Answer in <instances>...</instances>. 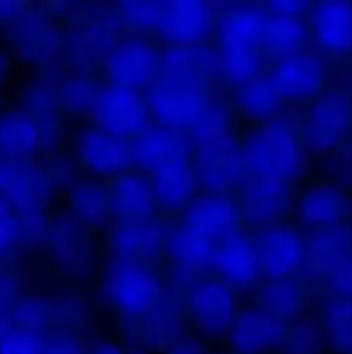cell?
Masks as SVG:
<instances>
[{
  "instance_id": "cell-23",
  "label": "cell",
  "mask_w": 352,
  "mask_h": 354,
  "mask_svg": "<svg viewBox=\"0 0 352 354\" xmlns=\"http://www.w3.org/2000/svg\"><path fill=\"white\" fill-rule=\"evenodd\" d=\"M313 30L317 40L331 50L352 48V3L328 0L313 9Z\"/></svg>"
},
{
  "instance_id": "cell-4",
  "label": "cell",
  "mask_w": 352,
  "mask_h": 354,
  "mask_svg": "<svg viewBox=\"0 0 352 354\" xmlns=\"http://www.w3.org/2000/svg\"><path fill=\"white\" fill-rule=\"evenodd\" d=\"M93 118L99 130L114 137H130L147 127L148 107L137 90L109 85L102 88L93 104Z\"/></svg>"
},
{
  "instance_id": "cell-3",
  "label": "cell",
  "mask_w": 352,
  "mask_h": 354,
  "mask_svg": "<svg viewBox=\"0 0 352 354\" xmlns=\"http://www.w3.org/2000/svg\"><path fill=\"white\" fill-rule=\"evenodd\" d=\"M106 289L113 303L130 317L147 315L161 297L157 275L138 263H121L107 275Z\"/></svg>"
},
{
  "instance_id": "cell-48",
  "label": "cell",
  "mask_w": 352,
  "mask_h": 354,
  "mask_svg": "<svg viewBox=\"0 0 352 354\" xmlns=\"http://www.w3.org/2000/svg\"><path fill=\"white\" fill-rule=\"evenodd\" d=\"M24 3L19 2H0V19H10L23 12Z\"/></svg>"
},
{
  "instance_id": "cell-27",
  "label": "cell",
  "mask_w": 352,
  "mask_h": 354,
  "mask_svg": "<svg viewBox=\"0 0 352 354\" xmlns=\"http://www.w3.org/2000/svg\"><path fill=\"white\" fill-rule=\"evenodd\" d=\"M306 35V24L300 17L273 12L266 17L261 44L264 45L266 52L278 61L300 52Z\"/></svg>"
},
{
  "instance_id": "cell-40",
  "label": "cell",
  "mask_w": 352,
  "mask_h": 354,
  "mask_svg": "<svg viewBox=\"0 0 352 354\" xmlns=\"http://www.w3.org/2000/svg\"><path fill=\"white\" fill-rule=\"evenodd\" d=\"M12 315L21 330L35 332V334H37L38 328L43 327L48 317L43 301L35 296L21 297L14 306Z\"/></svg>"
},
{
  "instance_id": "cell-26",
  "label": "cell",
  "mask_w": 352,
  "mask_h": 354,
  "mask_svg": "<svg viewBox=\"0 0 352 354\" xmlns=\"http://www.w3.org/2000/svg\"><path fill=\"white\" fill-rule=\"evenodd\" d=\"M150 183L159 203L168 207H182L188 204L195 190V171L188 159H178L152 171Z\"/></svg>"
},
{
  "instance_id": "cell-16",
  "label": "cell",
  "mask_w": 352,
  "mask_h": 354,
  "mask_svg": "<svg viewBox=\"0 0 352 354\" xmlns=\"http://www.w3.org/2000/svg\"><path fill=\"white\" fill-rule=\"evenodd\" d=\"M213 17V6L200 0L162 2L157 30L173 44H197L207 33Z\"/></svg>"
},
{
  "instance_id": "cell-47",
  "label": "cell",
  "mask_w": 352,
  "mask_h": 354,
  "mask_svg": "<svg viewBox=\"0 0 352 354\" xmlns=\"http://www.w3.org/2000/svg\"><path fill=\"white\" fill-rule=\"evenodd\" d=\"M306 3L299 2V0H280V2L271 3V9L275 14H286V16H297L306 10Z\"/></svg>"
},
{
  "instance_id": "cell-2",
  "label": "cell",
  "mask_w": 352,
  "mask_h": 354,
  "mask_svg": "<svg viewBox=\"0 0 352 354\" xmlns=\"http://www.w3.org/2000/svg\"><path fill=\"white\" fill-rule=\"evenodd\" d=\"M47 175L37 165L16 161L0 162V197L16 209L26 223L41 221L45 201L48 197Z\"/></svg>"
},
{
  "instance_id": "cell-35",
  "label": "cell",
  "mask_w": 352,
  "mask_h": 354,
  "mask_svg": "<svg viewBox=\"0 0 352 354\" xmlns=\"http://www.w3.org/2000/svg\"><path fill=\"white\" fill-rule=\"evenodd\" d=\"M76 220L97 223L110 209V194L99 183H79L71 196Z\"/></svg>"
},
{
  "instance_id": "cell-41",
  "label": "cell",
  "mask_w": 352,
  "mask_h": 354,
  "mask_svg": "<svg viewBox=\"0 0 352 354\" xmlns=\"http://www.w3.org/2000/svg\"><path fill=\"white\" fill-rule=\"evenodd\" d=\"M114 33L110 30L109 24L102 23V21H90L88 24H85L79 35V41H81V48H85L90 55L97 57L102 52L109 54L113 48Z\"/></svg>"
},
{
  "instance_id": "cell-22",
  "label": "cell",
  "mask_w": 352,
  "mask_h": 354,
  "mask_svg": "<svg viewBox=\"0 0 352 354\" xmlns=\"http://www.w3.org/2000/svg\"><path fill=\"white\" fill-rule=\"evenodd\" d=\"M352 249L344 235L335 230L321 232L304 245V265L317 279L331 282L351 261Z\"/></svg>"
},
{
  "instance_id": "cell-9",
  "label": "cell",
  "mask_w": 352,
  "mask_h": 354,
  "mask_svg": "<svg viewBox=\"0 0 352 354\" xmlns=\"http://www.w3.org/2000/svg\"><path fill=\"white\" fill-rule=\"evenodd\" d=\"M217 64V54L199 44H171L161 54L159 76L206 92Z\"/></svg>"
},
{
  "instance_id": "cell-18",
  "label": "cell",
  "mask_w": 352,
  "mask_h": 354,
  "mask_svg": "<svg viewBox=\"0 0 352 354\" xmlns=\"http://www.w3.org/2000/svg\"><path fill=\"white\" fill-rule=\"evenodd\" d=\"M290 204L289 183L255 178L242 194V213L255 227H273Z\"/></svg>"
},
{
  "instance_id": "cell-8",
  "label": "cell",
  "mask_w": 352,
  "mask_h": 354,
  "mask_svg": "<svg viewBox=\"0 0 352 354\" xmlns=\"http://www.w3.org/2000/svg\"><path fill=\"white\" fill-rule=\"evenodd\" d=\"M207 104L209 100L202 90L179 85L161 76L152 88L150 106L159 123L168 124L176 130L192 128Z\"/></svg>"
},
{
  "instance_id": "cell-43",
  "label": "cell",
  "mask_w": 352,
  "mask_h": 354,
  "mask_svg": "<svg viewBox=\"0 0 352 354\" xmlns=\"http://www.w3.org/2000/svg\"><path fill=\"white\" fill-rule=\"evenodd\" d=\"M19 235V216L7 201L0 197V251L16 242Z\"/></svg>"
},
{
  "instance_id": "cell-50",
  "label": "cell",
  "mask_w": 352,
  "mask_h": 354,
  "mask_svg": "<svg viewBox=\"0 0 352 354\" xmlns=\"http://www.w3.org/2000/svg\"><path fill=\"white\" fill-rule=\"evenodd\" d=\"M9 332H10L9 322H7L3 317H0V342H2V339L6 337V335L9 334Z\"/></svg>"
},
{
  "instance_id": "cell-6",
  "label": "cell",
  "mask_w": 352,
  "mask_h": 354,
  "mask_svg": "<svg viewBox=\"0 0 352 354\" xmlns=\"http://www.w3.org/2000/svg\"><path fill=\"white\" fill-rule=\"evenodd\" d=\"M161 55L144 38H130L114 47L104 61V73L110 85L137 90L147 85L159 71Z\"/></svg>"
},
{
  "instance_id": "cell-44",
  "label": "cell",
  "mask_w": 352,
  "mask_h": 354,
  "mask_svg": "<svg viewBox=\"0 0 352 354\" xmlns=\"http://www.w3.org/2000/svg\"><path fill=\"white\" fill-rule=\"evenodd\" d=\"M330 286L337 290L340 297H351L352 299V258L351 261L342 268V272L331 280Z\"/></svg>"
},
{
  "instance_id": "cell-12",
  "label": "cell",
  "mask_w": 352,
  "mask_h": 354,
  "mask_svg": "<svg viewBox=\"0 0 352 354\" xmlns=\"http://www.w3.org/2000/svg\"><path fill=\"white\" fill-rule=\"evenodd\" d=\"M261 270L269 279H290L304 263V244L299 234L285 225H273L255 242Z\"/></svg>"
},
{
  "instance_id": "cell-37",
  "label": "cell",
  "mask_w": 352,
  "mask_h": 354,
  "mask_svg": "<svg viewBox=\"0 0 352 354\" xmlns=\"http://www.w3.org/2000/svg\"><path fill=\"white\" fill-rule=\"evenodd\" d=\"M55 252L59 259L64 263L81 261L83 252H85V235H83L81 227L78 225V220H62L59 227L55 228L54 239Z\"/></svg>"
},
{
  "instance_id": "cell-19",
  "label": "cell",
  "mask_w": 352,
  "mask_h": 354,
  "mask_svg": "<svg viewBox=\"0 0 352 354\" xmlns=\"http://www.w3.org/2000/svg\"><path fill=\"white\" fill-rule=\"evenodd\" d=\"M79 158L90 173H117L131 162L130 142L102 130H88L79 140Z\"/></svg>"
},
{
  "instance_id": "cell-52",
  "label": "cell",
  "mask_w": 352,
  "mask_h": 354,
  "mask_svg": "<svg viewBox=\"0 0 352 354\" xmlns=\"http://www.w3.org/2000/svg\"><path fill=\"white\" fill-rule=\"evenodd\" d=\"M0 294H2V290H0Z\"/></svg>"
},
{
  "instance_id": "cell-36",
  "label": "cell",
  "mask_w": 352,
  "mask_h": 354,
  "mask_svg": "<svg viewBox=\"0 0 352 354\" xmlns=\"http://www.w3.org/2000/svg\"><path fill=\"white\" fill-rule=\"evenodd\" d=\"M121 21L133 30H157L161 23L162 2L154 0H130L117 7Z\"/></svg>"
},
{
  "instance_id": "cell-15",
  "label": "cell",
  "mask_w": 352,
  "mask_h": 354,
  "mask_svg": "<svg viewBox=\"0 0 352 354\" xmlns=\"http://www.w3.org/2000/svg\"><path fill=\"white\" fill-rule=\"evenodd\" d=\"M352 216V197L331 183H317L302 194L299 218L309 227L337 228Z\"/></svg>"
},
{
  "instance_id": "cell-46",
  "label": "cell",
  "mask_w": 352,
  "mask_h": 354,
  "mask_svg": "<svg viewBox=\"0 0 352 354\" xmlns=\"http://www.w3.org/2000/svg\"><path fill=\"white\" fill-rule=\"evenodd\" d=\"M164 354H206L202 346L197 341L192 339H182V341H176L166 349Z\"/></svg>"
},
{
  "instance_id": "cell-25",
  "label": "cell",
  "mask_w": 352,
  "mask_h": 354,
  "mask_svg": "<svg viewBox=\"0 0 352 354\" xmlns=\"http://www.w3.org/2000/svg\"><path fill=\"white\" fill-rule=\"evenodd\" d=\"M157 197L150 180L138 175H126L116 180L110 192V209L121 220H141L154 213Z\"/></svg>"
},
{
  "instance_id": "cell-14",
  "label": "cell",
  "mask_w": 352,
  "mask_h": 354,
  "mask_svg": "<svg viewBox=\"0 0 352 354\" xmlns=\"http://www.w3.org/2000/svg\"><path fill=\"white\" fill-rule=\"evenodd\" d=\"M183 227L221 245L237 232L238 211L226 197L211 194L197 199L188 207Z\"/></svg>"
},
{
  "instance_id": "cell-1",
  "label": "cell",
  "mask_w": 352,
  "mask_h": 354,
  "mask_svg": "<svg viewBox=\"0 0 352 354\" xmlns=\"http://www.w3.org/2000/svg\"><path fill=\"white\" fill-rule=\"evenodd\" d=\"M242 147L248 171L257 178L289 183L302 169L299 135L295 124L285 116L266 120Z\"/></svg>"
},
{
  "instance_id": "cell-5",
  "label": "cell",
  "mask_w": 352,
  "mask_h": 354,
  "mask_svg": "<svg viewBox=\"0 0 352 354\" xmlns=\"http://www.w3.org/2000/svg\"><path fill=\"white\" fill-rule=\"evenodd\" d=\"M199 178L211 192L217 194L226 187L242 182L248 171L244 147L230 133L214 140L200 142L197 159Z\"/></svg>"
},
{
  "instance_id": "cell-11",
  "label": "cell",
  "mask_w": 352,
  "mask_h": 354,
  "mask_svg": "<svg viewBox=\"0 0 352 354\" xmlns=\"http://www.w3.org/2000/svg\"><path fill=\"white\" fill-rule=\"evenodd\" d=\"M131 162L147 171H155L168 162L186 159L188 142L182 130L155 123L147 124L130 142Z\"/></svg>"
},
{
  "instance_id": "cell-7",
  "label": "cell",
  "mask_w": 352,
  "mask_h": 354,
  "mask_svg": "<svg viewBox=\"0 0 352 354\" xmlns=\"http://www.w3.org/2000/svg\"><path fill=\"white\" fill-rule=\"evenodd\" d=\"M190 313L211 334L230 330L237 318L238 299L233 287L223 280H202L188 290Z\"/></svg>"
},
{
  "instance_id": "cell-45",
  "label": "cell",
  "mask_w": 352,
  "mask_h": 354,
  "mask_svg": "<svg viewBox=\"0 0 352 354\" xmlns=\"http://www.w3.org/2000/svg\"><path fill=\"white\" fill-rule=\"evenodd\" d=\"M41 354H81V348L76 341L68 337L54 339V341L47 342L43 346V353Z\"/></svg>"
},
{
  "instance_id": "cell-20",
  "label": "cell",
  "mask_w": 352,
  "mask_h": 354,
  "mask_svg": "<svg viewBox=\"0 0 352 354\" xmlns=\"http://www.w3.org/2000/svg\"><path fill=\"white\" fill-rule=\"evenodd\" d=\"M214 266L219 272L223 282H226L228 286H251L261 272L257 248L247 237L235 234L217 248Z\"/></svg>"
},
{
  "instance_id": "cell-33",
  "label": "cell",
  "mask_w": 352,
  "mask_h": 354,
  "mask_svg": "<svg viewBox=\"0 0 352 354\" xmlns=\"http://www.w3.org/2000/svg\"><path fill=\"white\" fill-rule=\"evenodd\" d=\"M285 354H317L323 342V328L313 315H297L283 334Z\"/></svg>"
},
{
  "instance_id": "cell-31",
  "label": "cell",
  "mask_w": 352,
  "mask_h": 354,
  "mask_svg": "<svg viewBox=\"0 0 352 354\" xmlns=\"http://www.w3.org/2000/svg\"><path fill=\"white\" fill-rule=\"evenodd\" d=\"M262 310L280 320L295 318L302 310V289L290 279H269L259 292Z\"/></svg>"
},
{
  "instance_id": "cell-38",
  "label": "cell",
  "mask_w": 352,
  "mask_h": 354,
  "mask_svg": "<svg viewBox=\"0 0 352 354\" xmlns=\"http://www.w3.org/2000/svg\"><path fill=\"white\" fill-rule=\"evenodd\" d=\"M100 90L86 78H69L62 83V97L66 106L75 113L92 111Z\"/></svg>"
},
{
  "instance_id": "cell-24",
  "label": "cell",
  "mask_w": 352,
  "mask_h": 354,
  "mask_svg": "<svg viewBox=\"0 0 352 354\" xmlns=\"http://www.w3.org/2000/svg\"><path fill=\"white\" fill-rule=\"evenodd\" d=\"M110 242L114 251L123 258H150L161 248L162 230L150 218L121 220L114 227Z\"/></svg>"
},
{
  "instance_id": "cell-51",
  "label": "cell",
  "mask_w": 352,
  "mask_h": 354,
  "mask_svg": "<svg viewBox=\"0 0 352 354\" xmlns=\"http://www.w3.org/2000/svg\"><path fill=\"white\" fill-rule=\"evenodd\" d=\"M3 75H6V59H3L2 52H0V82H2Z\"/></svg>"
},
{
  "instance_id": "cell-30",
  "label": "cell",
  "mask_w": 352,
  "mask_h": 354,
  "mask_svg": "<svg viewBox=\"0 0 352 354\" xmlns=\"http://www.w3.org/2000/svg\"><path fill=\"white\" fill-rule=\"evenodd\" d=\"M214 242L195 232L183 227L173 239V254L175 259L188 272H204L214 265L217 254Z\"/></svg>"
},
{
  "instance_id": "cell-29",
  "label": "cell",
  "mask_w": 352,
  "mask_h": 354,
  "mask_svg": "<svg viewBox=\"0 0 352 354\" xmlns=\"http://www.w3.org/2000/svg\"><path fill=\"white\" fill-rule=\"evenodd\" d=\"M282 93L271 76H255L242 85L238 102L245 114L255 120H269L282 104Z\"/></svg>"
},
{
  "instance_id": "cell-28",
  "label": "cell",
  "mask_w": 352,
  "mask_h": 354,
  "mask_svg": "<svg viewBox=\"0 0 352 354\" xmlns=\"http://www.w3.org/2000/svg\"><path fill=\"white\" fill-rule=\"evenodd\" d=\"M266 17L268 16L255 7H235L226 10L219 23L221 44L257 47L262 41Z\"/></svg>"
},
{
  "instance_id": "cell-21",
  "label": "cell",
  "mask_w": 352,
  "mask_h": 354,
  "mask_svg": "<svg viewBox=\"0 0 352 354\" xmlns=\"http://www.w3.org/2000/svg\"><path fill=\"white\" fill-rule=\"evenodd\" d=\"M40 144V127L30 114L9 111L0 116V156L6 161L28 162Z\"/></svg>"
},
{
  "instance_id": "cell-17",
  "label": "cell",
  "mask_w": 352,
  "mask_h": 354,
  "mask_svg": "<svg viewBox=\"0 0 352 354\" xmlns=\"http://www.w3.org/2000/svg\"><path fill=\"white\" fill-rule=\"evenodd\" d=\"M285 334L280 318L264 310H248L235 318L230 328V341L238 354H261L278 344Z\"/></svg>"
},
{
  "instance_id": "cell-13",
  "label": "cell",
  "mask_w": 352,
  "mask_h": 354,
  "mask_svg": "<svg viewBox=\"0 0 352 354\" xmlns=\"http://www.w3.org/2000/svg\"><path fill=\"white\" fill-rule=\"evenodd\" d=\"M271 78L275 80L282 97L304 100L320 93L324 83V71L320 59L300 50L278 59Z\"/></svg>"
},
{
  "instance_id": "cell-49",
  "label": "cell",
  "mask_w": 352,
  "mask_h": 354,
  "mask_svg": "<svg viewBox=\"0 0 352 354\" xmlns=\"http://www.w3.org/2000/svg\"><path fill=\"white\" fill-rule=\"evenodd\" d=\"M92 354H126L116 344H100Z\"/></svg>"
},
{
  "instance_id": "cell-32",
  "label": "cell",
  "mask_w": 352,
  "mask_h": 354,
  "mask_svg": "<svg viewBox=\"0 0 352 354\" xmlns=\"http://www.w3.org/2000/svg\"><path fill=\"white\" fill-rule=\"evenodd\" d=\"M324 332L337 354H352V299L335 297L324 311Z\"/></svg>"
},
{
  "instance_id": "cell-34",
  "label": "cell",
  "mask_w": 352,
  "mask_h": 354,
  "mask_svg": "<svg viewBox=\"0 0 352 354\" xmlns=\"http://www.w3.org/2000/svg\"><path fill=\"white\" fill-rule=\"evenodd\" d=\"M217 64L230 80L238 83H247L248 80L255 78V73L261 66V55H259L257 47L221 44Z\"/></svg>"
},
{
  "instance_id": "cell-42",
  "label": "cell",
  "mask_w": 352,
  "mask_h": 354,
  "mask_svg": "<svg viewBox=\"0 0 352 354\" xmlns=\"http://www.w3.org/2000/svg\"><path fill=\"white\" fill-rule=\"evenodd\" d=\"M43 342L35 332L10 330L0 342V354H41Z\"/></svg>"
},
{
  "instance_id": "cell-39",
  "label": "cell",
  "mask_w": 352,
  "mask_h": 354,
  "mask_svg": "<svg viewBox=\"0 0 352 354\" xmlns=\"http://www.w3.org/2000/svg\"><path fill=\"white\" fill-rule=\"evenodd\" d=\"M190 131L199 140V144L224 137V135H228L226 113L221 107H217L216 104L209 102L204 113L199 116V120L195 121V124L190 128Z\"/></svg>"
},
{
  "instance_id": "cell-10",
  "label": "cell",
  "mask_w": 352,
  "mask_h": 354,
  "mask_svg": "<svg viewBox=\"0 0 352 354\" xmlns=\"http://www.w3.org/2000/svg\"><path fill=\"white\" fill-rule=\"evenodd\" d=\"M352 130V100L342 92H331L313 104L307 118V133L317 149H333Z\"/></svg>"
}]
</instances>
